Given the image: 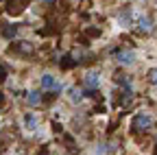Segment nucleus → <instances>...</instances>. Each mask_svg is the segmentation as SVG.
I'll list each match as a JSON object with an SVG mask.
<instances>
[{"instance_id": "423d86ee", "label": "nucleus", "mask_w": 157, "mask_h": 155, "mask_svg": "<svg viewBox=\"0 0 157 155\" xmlns=\"http://www.w3.org/2000/svg\"><path fill=\"white\" fill-rule=\"evenodd\" d=\"M24 127L29 129V131H35L37 129V118L33 114H29V116H24Z\"/></svg>"}, {"instance_id": "f257e3e1", "label": "nucleus", "mask_w": 157, "mask_h": 155, "mask_svg": "<svg viewBox=\"0 0 157 155\" xmlns=\"http://www.w3.org/2000/svg\"><path fill=\"white\" fill-rule=\"evenodd\" d=\"M133 129L135 131H144V129H148L151 125H153V118H151V116L148 114H137L135 116V118H133Z\"/></svg>"}, {"instance_id": "39448f33", "label": "nucleus", "mask_w": 157, "mask_h": 155, "mask_svg": "<svg viewBox=\"0 0 157 155\" xmlns=\"http://www.w3.org/2000/svg\"><path fill=\"white\" fill-rule=\"evenodd\" d=\"M26 103H29L31 107H37L39 103H42V94H39L37 90H31V92L26 94Z\"/></svg>"}, {"instance_id": "f8f14e48", "label": "nucleus", "mask_w": 157, "mask_h": 155, "mask_svg": "<svg viewBox=\"0 0 157 155\" xmlns=\"http://www.w3.org/2000/svg\"><path fill=\"white\" fill-rule=\"evenodd\" d=\"M96 155H105V146L101 144V146H98V151H96Z\"/></svg>"}, {"instance_id": "f03ea898", "label": "nucleus", "mask_w": 157, "mask_h": 155, "mask_svg": "<svg viewBox=\"0 0 157 155\" xmlns=\"http://www.w3.org/2000/svg\"><path fill=\"white\" fill-rule=\"evenodd\" d=\"M42 87H44V90H52V92H61V90H63V85L59 83L52 74H48V72L42 76Z\"/></svg>"}, {"instance_id": "20e7f679", "label": "nucleus", "mask_w": 157, "mask_h": 155, "mask_svg": "<svg viewBox=\"0 0 157 155\" xmlns=\"http://www.w3.org/2000/svg\"><path fill=\"white\" fill-rule=\"evenodd\" d=\"M85 85H87L90 90L98 87V85H101V74H98V72H87V74H85Z\"/></svg>"}, {"instance_id": "ddd939ff", "label": "nucleus", "mask_w": 157, "mask_h": 155, "mask_svg": "<svg viewBox=\"0 0 157 155\" xmlns=\"http://www.w3.org/2000/svg\"><path fill=\"white\" fill-rule=\"evenodd\" d=\"M0 103H2V94H0Z\"/></svg>"}, {"instance_id": "9d476101", "label": "nucleus", "mask_w": 157, "mask_h": 155, "mask_svg": "<svg viewBox=\"0 0 157 155\" xmlns=\"http://www.w3.org/2000/svg\"><path fill=\"white\" fill-rule=\"evenodd\" d=\"M2 35H5V37H13V35H15V26H9V29H5V31H2Z\"/></svg>"}, {"instance_id": "1a4fd4ad", "label": "nucleus", "mask_w": 157, "mask_h": 155, "mask_svg": "<svg viewBox=\"0 0 157 155\" xmlns=\"http://www.w3.org/2000/svg\"><path fill=\"white\" fill-rule=\"evenodd\" d=\"M148 81H151L153 85H157V68H153V70H148Z\"/></svg>"}, {"instance_id": "7ed1b4c3", "label": "nucleus", "mask_w": 157, "mask_h": 155, "mask_svg": "<svg viewBox=\"0 0 157 155\" xmlns=\"http://www.w3.org/2000/svg\"><path fill=\"white\" fill-rule=\"evenodd\" d=\"M116 57H118V61L122 66H133L135 64V52H131V50H120Z\"/></svg>"}, {"instance_id": "6e6552de", "label": "nucleus", "mask_w": 157, "mask_h": 155, "mask_svg": "<svg viewBox=\"0 0 157 155\" xmlns=\"http://www.w3.org/2000/svg\"><path fill=\"white\" fill-rule=\"evenodd\" d=\"M81 99H83V94H81V90H76V87H72V90H70V101H72V103H78Z\"/></svg>"}, {"instance_id": "9b49d317", "label": "nucleus", "mask_w": 157, "mask_h": 155, "mask_svg": "<svg viewBox=\"0 0 157 155\" xmlns=\"http://www.w3.org/2000/svg\"><path fill=\"white\" fill-rule=\"evenodd\" d=\"M5 76H7V72H5V66H2V64H0V81H2V79H5Z\"/></svg>"}, {"instance_id": "0eeeda50", "label": "nucleus", "mask_w": 157, "mask_h": 155, "mask_svg": "<svg viewBox=\"0 0 157 155\" xmlns=\"http://www.w3.org/2000/svg\"><path fill=\"white\" fill-rule=\"evenodd\" d=\"M151 29H153L151 17H140V31H151Z\"/></svg>"}]
</instances>
